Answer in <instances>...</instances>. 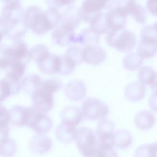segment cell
<instances>
[{
    "label": "cell",
    "instance_id": "obj_1",
    "mask_svg": "<svg viewBox=\"0 0 157 157\" xmlns=\"http://www.w3.org/2000/svg\"><path fill=\"white\" fill-rule=\"evenodd\" d=\"M61 13L53 7H48L44 11L36 5L28 6L25 10L22 22L26 28L30 29L36 35L42 36L55 29L59 25Z\"/></svg>",
    "mask_w": 157,
    "mask_h": 157
},
{
    "label": "cell",
    "instance_id": "obj_2",
    "mask_svg": "<svg viewBox=\"0 0 157 157\" xmlns=\"http://www.w3.org/2000/svg\"><path fill=\"white\" fill-rule=\"evenodd\" d=\"M106 41L109 46L120 52H129L136 44V37L133 32L124 28L110 30L107 33Z\"/></svg>",
    "mask_w": 157,
    "mask_h": 157
},
{
    "label": "cell",
    "instance_id": "obj_3",
    "mask_svg": "<svg viewBox=\"0 0 157 157\" xmlns=\"http://www.w3.org/2000/svg\"><path fill=\"white\" fill-rule=\"evenodd\" d=\"M126 1H107L105 17L110 30L124 29L128 16L124 4ZM109 30V31H110Z\"/></svg>",
    "mask_w": 157,
    "mask_h": 157
},
{
    "label": "cell",
    "instance_id": "obj_4",
    "mask_svg": "<svg viewBox=\"0 0 157 157\" xmlns=\"http://www.w3.org/2000/svg\"><path fill=\"white\" fill-rule=\"evenodd\" d=\"M75 142L78 150L83 157L93 156L98 148L97 136L88 127L82 126L77 129Z\"/></svg>",
    "mask_w": 157,
    "mask_h": 157
},
{
    "label": "cell",
    "instance_id": "obj_5",
    "mask_svg": "<svg viewBox=\"0 0 157 157\" xmlns=\"http://www.w3.org/2000/svg\"><path fill=\"white\" fill-rule=\"evenodd\" d=\"M81 110L83 117L91 120L104 119L109 112L108 105L95 98H88L82 104Z\"/></svg>",
    "mask_w": 157,
    "mask_h": 157
},
{
    "label": "cell",
    "instance_id": "obj_6",
    "mask_svg": "<svg viewBox=\"0 0 157 157\" xmlns=\"http://www.w3.org/2000/svg\"><path fill=\"white\" fill-rule=\"evenodd\" d=\"M115 124L108 119H102L99 122L96 129L98 140V147L101 148H113L115 145Z\"/></svg>",
    "mask_w": 157,
    "mask_h": 157
},
{
    "label": "cell",
    "instance_id": "obj_7",
    "mask_svg": "<svg viewBox=\"0 0 157 157\" xmlns=\"http://www.w3.org/2000/svg\"><path fill=\"white\" fill-rule=\"evenodd\" d=\"M30 107V115L27 126L38 134H46L53 126L52 118L46 113H42L33 106Z\"/></svg>",
    "mask_w": 157,
    "mask_h": 157
},
{
    "label": "cell",
    "instance_id": "obj_8",
    "mask_svg": "<svg viewBox=\"0 0 157 157\" xmlns=\"http://www.w3.org/2000/svg\"><path fill=\"white\" fill-rule=\"evenodd\" d=\"M23 13V7L19 1H7L4 2L1 10V17L10 25L16 24L21 21Z\"/></svg>",
    "mask_w": 157,
    "mask_h": 157
},
{
    "label": "cell",
    "instance_id": "obj_9",
    "mask_svg": "<svg viewBox=\"0 0 157 157\" xmlns=\"http://www.w3.org/2000/svg\"><path fill=\"white\" fill-rule=\"evenodd\" d=\"M32 106L38 111L47 113L54 106L53 93L39 88L32 96Z\"/></svg>",
    "mask_w": 157,
    "mask_h": 157
},
{
    "label": "cell",
    "instance_id": "obj_10",
    "mask_svg": "<svg viewBox=\"0 0 157 157\" xmlns=\"http://www.w3.org/2000/svg\"><path fill=\"white\" fill-rule=\"evenodd\" d=\"M107 1L103 0H85L83 1L80 9L82 20L90 23L97 15L105 9Z\"/></svg>",
    "mask_w": 157,
    "mask_h": 157
},
{
    "label": "cell",
    "instance_id": "obj_11",
    "mask_svg": "<svg viewBox=\"0 0 157 157\" xmlns=\"http://www.w3.org/2000/svg\"><path fill=\"white\" fill-rule=\"evenodd\" d=\"M75 34L74 29L59 24L52 34V42L58 46H68L74 44Z\"/></svg>",
    "mask_w": 157,
    "mask_h": 157
},
{
    "label": "cell",
    "instance_id": "obj_12",
    "mask_svg": "<svg viewBox=\"0 0 157 157\" xmlns=\"http://www.w3.org/2000/svg\"><path fill=\"white\" fill-rule=\"evenodd\" d=\"M106 58V52L99 45L85 46L83 50V61L96 66L102 63Z\"/></svg>",
    "mask_w": 157,
    "mask_h": 157
},
{
    "label": "cell",
    "instance_id": "obj_13",
    "mask_svg": "<svg viewBox=\"0 0 157 157\" xmlns=\"http://www.w3.org/2000/svg\"><path fill=\"white\" fill-rule=\"evenodd\" d=\"M29 115V107L14 105L9 110V123L15 126H27Z\"/></svg>",
    "mask_w": 157,
    "mask_h": 157
},
{
    "label": "cell",
    "instance_id": "obj_14",
    "mask_svg": "<svg viewBox=\"0 0 157 157\" xmlns=\"http://www.w3.org/2000/svg\"><path fill=\"white\" fill-rule=\"evenodd\" d=\"M61 55L48 53L37 63L39 70L46 74H58L60 69Z\"/></svg>",
    "mask_w": 157,
    "mask_h": 157
},
{
    "label": "cell",
    "instance_id": "obj_15",
    "mask_svg": "<svg viewBox=\"0 0 157 157\" xmlns=\"http://www.w3.org/2000/svg\"><path fill=\"white\" fill-rule=\"evenodd\" d=\"M52 147L51 139L45 134L36 133L29 142V148L34 153L43 155L48 152Z\"/></svg>",
    "mask_w": 157,
    "mask_h": 157
},
{
    "label": "cell",
    "instance_id": "obj_16",
    "mask_svg": "<svg viewBox=\"0 0 157 157\" xmlns=\"http://www.w3.org/2000/svg\"><path fill=\"white\" fill-rule=\"evenodd\" d=\"M64 91L67 98L73 101H81L86 94V88L85 83L77 79L69 81L66 85Z\"/></svg>",
    "mask_w": 157,
    "mask_h": 157
},
{
    "label": "cell",
    "instance_id": "obj_17",
    "mask_svg": "<svg viewBox=\"0 0 157 157\" xmlns=\"http://www.w3.org/2000/svg\"><path fill=\"white\" fill-rule=\"evenodd\" d=\"M60 118L63 123L75 127L83 120V115L78 106L68 105L61 110Z\"/></svg>",
    "mask_w": 157,
    "mask_h": 157
},
{
    "label": "cell",
    "instance_id": "obj_18",
    "mask_svg": "<svg viewBox=\"0 0 157 157\" xmlns=\"http://www.w3.org/2000/svg\"><path fill=\"white\" fill-rule=\"evenodd\" d=\"M82 20L80 9L72 4L66 7L61 13L60 24L74 29L78 26Z\"/></svg>",
    "mask_w": 157,
    "mask_h": 157
},
{
    "label": "cell",
    "instance_id": "obj_19",
    "mask_svg": "<svg viewBox=\"0 0 157 157\" xmlns=\"http://www.w3.org/2000/svg\"><path fill=\"white\" fill-rule=\"evenodd\" d=\"M9 52L10 60L21 61L28 63L29 60V50L27 44L23 40L14 41L9 46Z\"/></svg>",
    "mask_w": 157,
    "mask_h": 157
},
{
    "label": "cell",
    "instance_id": "obj_20",
    "mask_svg": "<svg viewBox=\"0 0 157 157\" xmlns=\"http://www.w3.org/2000/svg\"><path fill=\"white\" fill-rule=\"evenodd\" d=\"M145 86L139 81L128 83L124 89V95L126 99L132 102L139 101L145 95Z\"/></svg>",
    "mask_w": 157,
    "mask_h": 157
},
{
    "label": "cell",
    "instance_id": "obj_21",
    "mask_svg": "<svg viewBox=\"0 0 157 157\" xmlns=\"http://www.w3.org/2000/svg\"><path fill=\"white\" fill-rule=\"evenodd\" d=\"M77 129L64 123H60L55 129V136L57 139L62 143L69 144L75 140Z\"/></svg>",
    "mask_w": 157,
    "mask_h": 157
},
{
    "label": "cell",
    "instance_id": "obj_22",
    "mask_svg": "<svg viewBox=\"0 0 157 157\" xmlns=\"http://www.w3.org/2000/svg\"><path fill=\"white\" fill-rule=\"evenodd\" d=\"M139 82L143 85H148L152 90L157 88V72L151 66H144L138 71Z\"/></svg>",
    "mask_w": 157,
    "mask_h": 157
},
{
    "label": "cell",
    "instance_id": "obj_23",
    "mask_svg": "<svg viewBox=\"0 0 157 157\" xmlns=\"http://www.w3.org/2000/svg\"><path fill=\"white\" fill-rule=\"evenodd\" d=\"M100 36L90 27L83 29L79 34L75 35L74 44H80L81 45H98Z\"/></svg>",
    "mask_w": 157,
    "mask_h": 157
},
{
    "label": "cell",
    "instance_id": "obj_24",
    "mask_svg": "<svg viewBox=\"0 0 157 157\" xmlns=\"http://www.w3.org/2000/svg\"><path fill=\"white\" fill-rule=\"evenodd\" d=\"M124 7L128 14H130L136 22L141 24L146 22L147 12L141 4L134 1H128L125 2Z\"/></svg>",
    "mask_w": 157,
    "mask_h": 157
},
{
    "label": "cell",
    "instance_id": "obj_25",
    "mask_svg": "<svg viewBox=\"0 0 157 157\" xmlns=\"http://www.w3.org/2000/svg\"><path fill=\"white\" fill-rule=\"evenodd\" d=\"M42 78L37 74H28L24 77L21 81V89H23L28 94L32 96L40 88Z\"/></svg>",
    "mask_w": 157,
    "mask_h": 157
},
{
    "label": "cell",
    "instance_id": "obj_26",
    "mask_svg": "<svg viewBox=\"0 0 157 157\" xmlns=\"http://www.w3.org/2000/svg\"><path fill=\"white\" fill-rule=\"evenodd\" d=\"M134 123L139 129L146 131L150 129L154 125L155 117L151 112L142 110L135 115Z\"/></svg>",
    "mask_w": 157,
    "mask_h": 157
},
{
    "label": "cell",
    "instance_id": "obj_27",
    "mask_svg": "<svg viewBox=\"0 0 157 157\" xmlns=\"http://www.w3.org/2000/svg\"><path fill=\"white\" fill-rule=\"evenodd\" d=\"M27 64L28 63L21 61L10 60L6 68L7 70L6 76L20 80L25 72Z\"/></svg>",
    "mask_w": 157,
    "mask_h": 157
},
{
    "label": "cell",
    "instance_id": "obj_28",
    "mask_svg": "<svg viewBox=\"0 0 157 157\" xmlns=\"http://www.w3.org/2000/svg\"><path fill=\"white\" fill-rule=\"evenodd\" d=\"M157 52V44L140 40L137 48V55L142 59L154 56Z\"/></svg>",
    "mask_w": 157,
    "mask_h": 157
},
{
    "label": "cell",
    "instance_id": "obj_29",
    "mask_svg": "<svg viewBox=\"0 0 157 157\" xmlns=\"http://www.w3.org/2000/svg\"><path fill=\"white\" fill-rule=\"evenodd\" d=\"M89 24L90 28L99 36L107 33L110 30L105 17V14L103 12H101L97 15Z\"/></svg>",
    "mask_w": 157,
    "mask_h": 157
},
{
    "label": "cell",
    "instance_id": "obj_30",
    "mask_svg": "<svg viewBox=\"0 0 157 157\" xmlns=\"http://www.w3.org/2000/svg\"><path fill=\"white\" fill-rule=\"evenodd\" d=\"M132 142L131 134L125 129H120L115 132V145L120 149L128 148Z\"/></svg>",
    "mask_w": 157,
    "mask_h": 157
},
{
    "label": "cell",
    "instance_id": "obj_31",
    "mask_svg": "<svg viewBox=\"0 0 157 157\" xmlns=\"http://www.w3.org/2000/svg\"><path fill=\"white\" fill-rule=\"evenodd\" d=\"M122 63L126 69L129 71H134L139 68L142 64L143 59L137 53L131 52L124 56Z\"/></svg>",
    "mask_w": 157,
    "mask_h": 157
},
{
    "label": "cell",
    "instance_id": "obj_32",
    "mask_svg": "<svg viewBox=\"0 0 157 157\" xmlns=\"http://www.w3.org/2000/svg\"><path fill=\"white\" fill-rule=\"evenodd\" d=\"M134 157H157V142L139 146L134 152Z\"/></svg>",
    "mask_w": 157,
    "mask_h": 157
},
{
    "label": "cell",
    "instance_id": "obj_33",
    "mask_svg": "<svg viewBox=\"0 0 157 157\" xmlns=\"http://www.w3.org/2000/svg\"><path fill=\"white\" fill-rule=\"evenodd\" d=\"M27 31L26 27L23 25L22 21L20 23L10 25L9 29L7 34V37L14 41L21 40Z\"/></svg>",
    "mask_w": 157,
    "mask_h": 157
},
{
    "label": "cell",
    "instance_id": "obj_34",
    "mask_svg": "<svg viewBox=\"0 0 157 157\" xmlns=\"http://www.w3.org/2000/svg\"><path fill=\"white\" fill-rule=\"evenodd\" d=\"M17 151L15 140L7 137L0 142V155L3 157H13Z\"/></svg>",
    "mask_w": 157,
    "mask_h": 157
},
{
    "label": "cell",
    "instance_id": "obj_35",
    "mask_svg": "<svg viewBox=\"0 0 157 157\" xmlns=\"http://www.w3.org/2000/svg\"><path fill=\"white\" fill-rule=\"evenodd\" d=\"M50 53V52L46 45L41 44H37L31 47L29 50V59L37 63Z\"/></svg>",
    "mask_w": 157,
    "mask_h": 157
},
{
    "label": "cell",
    "instance_id": "obj_36",
    "mask_svg": "<svg viewBox=\"0 0 157 157\" xmlns=\"http://www.w3.org/2000/svg\"><path fill=\"white\" fill-rule=\"evenodd\" d=\"M62 86V81L59 78L51 77L42 80L40 88L54 94L59 91Z\"/></svg>",
    "mask_w": 157,
    "mask_h": 157
},
{
    "label": "cell",
    "instance_id": "obj_37",
    "mask_svg": "<svg viewBox=\"0 0 157 157\" xmlns=\"http://www.w3.org/2000/svg\"><path fill=\"white\" fill-rule=\"evenodd\" d=\"M76 64L65 53L61 55L60 69L58 74L62 75H67L71 74L75 69Z\"/></svg>",
    "mask_w": 157,
    "mask_h": 157
},
{
    "label": "cell",
    "instance_id": "obj_38",
    "mask_svg": "<svg viewBox=\"0 0 157 157\" xmlns=\"http://www.w3.org/2000/svg\"><path fill=\"white\" fill-rule=\"evenodd\" d=\"M83 48L77 45H70L66 51L65 54L71 58L76 65L83 62Z\"/></svg>",
    "mask_w": 157,
    "mask_h": 157
},
{
    "label": "cell",
    "instance_id": "obj_39",
    "mask_svg": "<svg viewBox=\"0 0 157 157\" xmlns=\"http://www.w3.org/2000/svg\"><path fill=\"white\" fill-rule=\"evenodd\" d=\"M141 40L157 44V31L153 25L144 26L140 31Z\"/></svg>",
    "mask_w": 157,
    "mask_h": 157
},
{
    "label": "cell",
    "instance_id": "obj_40",
    "mask_svg": "<svg viewBox=\"0 0 157 157\" xmlns=\"http://www.w3.org/2000/svg\"><path fill=\"white\" fill-rule=\"evenodd\" d=\"M14 95L12 86L7 78L0 80V102L4 101L8 97Z\"/></svg>",
    "mask_w": 157,
    "mask_h": 157
},
{
    "label": "cell",
    "instance_id": "obj_41",
    "mask_svg": "<svg viewBox=\"0 0 157 157\" xmlns=\"http://www.w3.org/2000/svg\"><path fill=\"white\" fill-rule=\"evenodd\" d=\"M9 110L0 116V142L8 137L9 134Z\"/></svg>",
    "mask_w": 157,
    "mask_h": 157
},
{
    "label": "cell",
    "instance_id": "obj_42",
    "mask_svg": "<svg viewBox=\"0 0 157 157\" xmlns=\"http://www.w3.org/2000/svg\"><path fill=\"white\" fill-rule=\"evenodd\" d=\"M10 61L9 46L0 45V68H6Z\"/></svg>",
    "mask_w": 157,
    "mask_h": 157
},
{
    "label": "cell",
    "instance_id": "obj_43",
    "mask_svg": "<svg viewBox=\"0 0 157 157\" xmlns=\"http://www.w3.org/2000/svg\"><path fill=\"white\" fill-rule=\"evenodd\" d=\"M91 156L93 157H118V154L117 151L113 149V148H101L98 147L95 153Z\"/></svg>",
    "mask_w": 157,
    "mask_h": 157
},
{
    "label": "cell",
    "instance_id": "obj_44",
    "mask_svg": "<svg viewBox=\"0 0 157 157\" xmlns=\"http://www.w3.org/2000/svg\"><path fill=\"white\" fill-rule=\"evenodd\" d=\"M74 2V1H67V0H54V1H48L47 4L48 7H53L59 10V8L63 7H68Z\"/></svg>",
    "mask_w": 157,
    "mask_h": 157
},
{
    "label": "cell",
    "instance_id": "obj_45",
    "mask_svg": "<svg viewBox=\"0 0 157 157\" xmlns=\"http://www.w3.org/2000/svg\"><path fill=\"white\" fill-rule=\"evenodd\" d=\"M10 27L8 23L2 17H0V39H2L5 36H7Z\"/></svg>",
    "mask_w": 157,
    "mask_h": 157
},
{
    "label": "cell",
    "instance_id": "obj_46",
    "mask_svg": "<svg viewBox=\"0 0 157 157\" xmlns=\"http://www.w3.org/2000/svg\"><path fill=\"white\" fill-rule=\"evenodd\" d=\"M148 105L151 110L157 112V90H155L150 96Z\"/></svg>",
    "mask_w": 157,
    "mask_h": 157
},
{
    "label": "cell",
    "instance_id": "obj_47",
    "mask_svg": "<svg viewBox=\"0 0 157 157\" xmlns=\"http://www.w3.org/2000/svg\"><path fill=\"white\" fill-rule=\"evenodd\" d=\"M148 10L154 16L157 17V1L149 0L147 2Z\"/></svg>",
    "mask_w": 157,
    "mask_h": 157
},
{
    "label": "cell",
    "instance_id": "obj_48",
    "mask_svg": "<svg viewBox=\"0 0 157 157\" xmlns=\"http://www.w3.org/2000/svg\"><path fill=\"white\" fill-rule=\"evenodd\" d=\"M7 109L5 108L4 105L2 104V102H0V115L3 113V112H6Z\"/></svg>",
    "mask_w": 157,
    "mask_h": 157
},
{
    "label": "cell",
    "instance_id": "obj_49",
    "mask_svg": "<svg viewBox=\"0 0 157 157\" xmlns=\"http://www.w3.org/2000/svg\"><path fill=\"white\" fill-rule=\"evenodd\" d=\"M153 25V26H154V28H155V29H156V31H157V21Z\"/></svg>",
    "mask_w": 157,
    "mask_h": 157
},
{
    "label": "cell",
    "instance_id": "obj_50",
    "mask_svg": "<svg viewBox=\"0 0 157 157\" xmlns=\"http://www.w3.org/2000/svg\"><path fill=\"white\" fill-rule=\"evenodd\" d=\"M90 157H93V156H90Z\"/></svg>",
    "mask_w": 157,
    "mask_h": 157
},
{
    "label": "cell",
    "instance_id": "obj_51",
    "mask_svg": "<svg viewBox=\"0 0 157 157\" xmlns=\"http://www.w3.org/2000/svg\"><path fill=\"white\" fill-rule=\"evenodd\" d=\"M0 70H1V68H0Z\"/></svg>",
    "mask_w": 157,
    "mask_h": 157
}]
</instances>
